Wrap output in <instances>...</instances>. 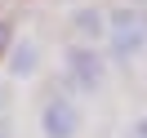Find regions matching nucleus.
I'll return each instance as SVG.
<instances>
[{
  "label": "nucleus",
  "mask_w": 147,
  "mask_h": 138,
  "mask_svg": "<svg viewBox=\"0 0 147 138\" xmlns=\"http://www.w3.org/2000/svg\"><path fill=\"white\" fill-rule=\"evenodd\" d=\"M40 125H45V138H71L80 129V107H76L67 94H54L40 111Z\"/></svg>",
  "instance_id": "obj_1"
},
{
  "label": "nucleus",
  "mask_w": 147,
  "mask_h": 138,
  "mask_svg": "<svg viewBox=\"0 0 147 138\" xmlns=\"http://www.w3.org/2000/svg\"><path fill=\"white\" fill-rule=\"evenodd\" d=\"M111 22H116V27H111V45H116V58L138 54V49H143V40H147V18H143V13H134V9H120Z\"/></svg>",
  "instance_id": "obj_2"
},
{
  "label": "nucleus",
  "mask_w": 147,
  "mask_h": 138,
  "mask_svg": "<svg viewBox=\"0 0 147 138\" xmlns=\"http://www.w3.org/2000/svg\"><path fill=\"white\" fill-rule=\"evenodd\" d=\"M67 80L76 85V89H98L102 85V63H98V54L94 49H85V45H76V49H67Z\"/></svg>",
  "instance_id": "obj_3"
},
{
  "label": "nucleus",
  "mask_w": 147,
  "mask_h": 138,
  "mask_svg": "<svg viewBox=\"0 0 147 138\" xmlns=\"http://www.w3.org/2000/svg\"><path fill=\"white\" fill-rule=\"evenodd\" d=\"M9 58H13V63H9L13 76H31V71H36V45H18V49H9Z\"/></svg>",
  "instance_id": "obj_4"
},
{
  "label": "nucleus",
  "mask_w": 147,
  "mask_h": 138,
  "mask_svg": "<svg viewBox=\"0 0 147 138\" xmlns=\"http://www.w3.org/2000/svg\"><path fill=\"white\" fill-rule=\"evenodd\" d=\"M76 31H80V36H102V13H80V18H76Z\"/></svg>",
  "instance_id": "obj_5"
},
{
  "label": "nucleus",
  "mask_w": 147,
  "mask_h": 138,
  "mask_svg": "<svg viewBox=\"0 0 147 138\" xmlns=\"http://www.w3.org/2000/svg\"><path fill=\"white\" fill-rule=\"evenodd\" d=\"M9 49H13V27H9V22H0V58L9 54Z\"/></svg>",
  "instance_id": "obj_6"
},
{
  "label": "nucleus",
  "mask_w": 147,
  "mask_h": 138,
  "mask_svg": "<svg viewBox=\"0 0 147 138\" xmlns=\"http://www.w3.org/2000/svg\"><path fill=\"white\" fill-rule=\"evenodd\" d=\"M129 138H147V116H143V120H134V125H129Z\"/></svg>",
  "instance_id": "obj_7"
}]
</instances>
